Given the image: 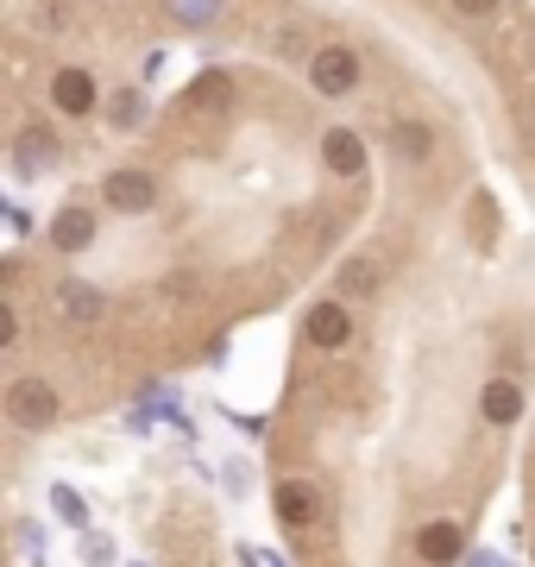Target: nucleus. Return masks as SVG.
<instances>
[{"instance_id": "obj_21", "label": "nucleus", "mask_w": 535, "mask_h": 567, "mask_svg": "<svg viewBox=\"0 0 535 567\" xmlns=\"http://www.w3.org/2000/svg\"><path fill=\"white\" fill-rule=\"evenodd\" d=\"M473 567H511V561H497V555H473Z\"/></svg>"}, {"instance_id": "obj_12", "label": "nucleus", "mask_w": 535, "mask_h": 567, "mask_svg": "<svg viewBox=\"0 0 535 567\" xmlns=\"http://www.w3.org/2000/svg\"><path fill=\"white\" fill-rule=\"evenodd\" d=\"M88 240H95V215L88 208H63L57 221H51V246L57 252H83Z\"/></svg>"}, {"instance_id": "obj_8", "label": "nucleus", "mask_w": 535, "mask_h": 567, "mask_svg": "<svg viewBox=\"0 0 535 567\" xmlns=\"http://www.w3.org/2000/svg\"><path fill=\"white\" fill-rule=\"evenodd\" d=\"M303 334H310L315 347H328V353H334V347L353 341V316L340 303H315L310 316H303Z\"/></svg>"}, {"instance_id": "obj_2", "label": "nucleus", "mask_w": 535, "mask_h": 567, "mask_svg": "<svg viewBox=\"0 0 535 567\" xmlns=\"http://www.w3.org/2000/svg\"><path fill=\"white\" fill-rule=\"evenodd\" d=\"M271 505H277V524L284 529H315L328 517V498H322L315 480H277L271 486Z\"/></svg>"}, {"instance_id": "obj_16", "label": "nucleus", "mask_w": 535, "mask_h": 567, "mask_svg": "<svg viewBox=\"0 0 535 567\" xmlns=\"http://www.w3.org/2000/svg\"><path fill=\"white\" fill-rule=\"evenodd\" d=\"M391 145H397V152H403V158H429V126H422V121H397V133H391Z\"/></svg>"}, {"instance_id": "obj_7", "label": "nucleus", "mask_w": 535, "mask_h": 567, "mask_svg": "<svg viewBox=\"0 0 535 567\" xmlns=\"http://www.w3.org/2000/svg\"><path fill=\"white\" fill-rule=\"evenodd\" d=\"M51 102H57L63 114H95L102 89H95V76H88V70H57V76H51Z\"/></svg>"}, {"instance_id": "obj_14", "label": "nucleus", "mask_w": 535, "mask_h": 567, "mask_svg": "<svg viewBox=\"0 0 535 567\" xmlns=\"http://www.w3.org/2000/svg\"><path fill=\"white\" fill-rule=\"evenodd\" d=\"M102 114L126 133V126H139V121H145V102L133 95V89H120V95H107V102H102Z\"/></svg>"}, {"instance_id": "obj_20", "label": "nucleus", "mask_w": 535, "mask_h": 567, "mask_svg": "<svg viewBox=\"0 0 535 567\" xmlns=\"http://www.w3.org/2000/svg\"><path fill=\"white\" fill-rule=\"evenodd\" d=\"M20 341V316H13V309H0V347H13Z\"/></svg>"}, {"instance_id": "obj_17", "label": "nucleus", "mask_w": 535, "mask_h": 567, "mask_svg": "<svg viewBox=\"0 0 535 567\" xmlns=\"http://www.w3.org/2000/svg\"><path fill=\"white\" fill-rule=\"evenodd\" d=\"M51 505H57V517H63V524H83V517H88V511H83V498H76L70 486H51Z\"/></svg>"}, {"instance_id": "obj_4", "label": "nucleus", "mask_w": 535, "mask_h": 567, "mask_svg": "<svg viewBox=\"0 0 535 567\" xmlns=\"http://www.w3.org/2000/svg\"><path fill=\"white\" fill-rule=\"evenodd\" d=\"M416 555L429 567H453L466 555V529L453 524V517H434V524H422V536H416Z\"/></svg>"}, {"instance_id": "obj_13", "label": "nucleus", "mask_w": 535, "mask_h": 567, "mask_svg": "<svg viewBox=\"0 0 535 567\" xmlns=\"http://www.w3.org/2000/svg\"><path fill=\"white\" fill-rule=\"evenodd\" d=\"M57 309L70 322H102V290H95V284H63Z\"/></svg>"}, {"instance_id": "obj_11", "label": "nucleus", "mask_w": 535, "mask_h": 567, "mask_svg": "<svg viewBox=\"0 0 535 567\" xmlns=\"http://www.w3.org/2000/svg\"><path fill=\"white\" fill-rule=\"evenodd\" d=\"M378 284H385V259H378V252H353V259L340 265V290H347V297H378Z\"/></svg>"}, {"instance_id": "obj_19", "label": "nucleus", "mask_w": 535, "mask_h": 567, "mask_svg": "<svg viewBox=\"0 0 535 567\" xmlns=\"http://www.w3.org/2000/svg\"><path fill=\"white\" fill-rule=\"evenodd\" d=\"M214 7H221V0H177V13H183V20H208Z\"/></svg>"}, {"instance_id": "obj_15", "label": "nucleus", "mask_w": 535, "mask_h": 567, "mask_svg": "<svg viewBox=\"0 0 535 567\" xmlns=\"http://www.w3.org/2000/svg\"><path fill=\"white\" fill-rule=\"evenodd\" d=\"M32 164H57V140H44V126H25L20 140V171H32Z\"/></svg>"}, {"instance_id": "obj_9", "label": "nucleus", "mask_w": 535, "mask_h": 567, "mask_svg": "<svg viewBox=\"0 0 535 567\" xmlns=\"http://www.w3.org/2000/svg\"><path fill=\"white\" fill-rule=\"evenodd\" d=\"M183 107L189 114H227V107H233V82H227L221 70H202V76L189 82Z\"/></svg>"}, {"instance_id": "obj_18", "label": "nucleus", "mask_w": 535, "mask_h": 567, "mask_svg": "<svg viewBox=\"0 0 535 567\" xmlns=\"http://www.w3.org/2000/svg\"><path fill=\"white\" fill-rule=\"evenodd\" d=\"M453 13H466V20H492L497 0H453Z\"/></svg>"}, {"instance_id": "obj_1", "label": "nucleus", "mask_w": 535, "mask_h": 567, "mask_svg": "<svg viewBox=\"0 0 535 567\" xmlns=\"http://www.w3.org/2000/svg\"><path fill=\"white\" fill-rule=\"evenodd\" d=\"M57 410H63V398L51 391V379H13V385H7V423L25 429V435L51 429Z\"/></svg>"}, {"instance_id": "obj_3", "label": "nucleus", "mask_w": 535, "mask_h": 567, "mask_svg": "<svg viewBox=\"0 0 535 567\" xmlns=\"http://www.w3.org/2000/svg\"><path fill=\"white\" fill-rule=\"evenodd\" d=\"M310 82H315V95L340 102V95L359 89V58H353L347 44H322V51L310 58Z\"/></svg>"}, {"instance_id": "obj_10", "label": "nucleus", "mask_w": 535, "mask_h": 567, "mask_svg": "<svg viewBox=\"0 0 535 567\" xmlns=\"http://www.w3.org/2000/svg\"><path fill=\"white\" fill-rule=\"evenodd\" d=\"M479 410H485V423H492V429H511L516 416H523V385L492 379V385H485V398H479Z\"/></svg>"}, {"instance_id": "obj_5", "label": "nucleus", "mask_w": 535, "mask_h": 567, "mask_svg": "<svg viewBox=\"0 0 535 567\" xmlns=\"http://www.w3.org/2000/svg\"><path fill=\"white\" fill-rule=\"evenodd\" d=\"M107 208H120V215H145V208L158 203V183L145 177V171H114V177L102 183Z\"/></svg>"}, {"instance_id": "obj_6", "label": "nucleus", "mask_w": 535, "mask_h": 567, "mask_svg": "<svg viewBox=\"0 0 535 567\" xmlns=\"http://www.w3.org/2000/svg\"><path fill=\"white\" fill-rule=\"evenodd\" d=\"M322 164H328L334 177H359L366 171V140L353 126H328L322 133Z\"/></svg>"}]
</instances>
